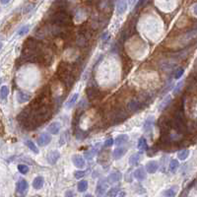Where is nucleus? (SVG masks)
Here are the masks:
<instances>
[{
  "instance_id": "44",
  "label": "nucleus",
  "mask_w": 197,
  "mask_h": 197,
  "mask_svg": "<svg viewBox=\"0 0 197 197\" xmlns=\"http://www.w3.org/2000/svg\"><path fill=\"white\" fill-rule=\"evenodd\" d=\"M84 197H94L93 195H91V194H87V195H85Z\"/></svg>"
},
{
  "instance_id": "45",
  "label": "nucleus",
  "mask_w": 197,
  "mask_h": 197,
  "mask_svg": "<svg viewBox=\"0 0 197 197\" xmlns=\"http://www.w3.org/2000/svg\"><path fill=\"white\" fill-rule=\"evenodd\" d=\"M1 3H3V4H7V3H9V1H2Z\"/></svg>"
},
{
  "instance_id": "23",
  "label": "nucleus",
  "mask_w": 197,
  "mask_h": 197,
  "mask_svg": "<svg viewBox=\"0 0 197 197\" xmlns=\"http://www.w3.org/2000/svg\"><path fill=\"white\" fill-rule=\"evenodd\" d=\"M176 193H178V186H172L169 189L165 190L163 192V195L164 197H175Z\"/></svg>"
},
{
  "instance_id": "47",
  "label": "nucleus",
  "mask_w": 197,
  "mask_h": 197,
  "mask_svg": "<svg viewBox=\"0 0 197 197\" xmlns=\"http://www.w3.org/2000/svg\"><path fill=\"white\" fill-rule=\"evenodd\" d=\"M32 197H42V196H40V195H35V196H32Z\"/></svg>"
},
{
  "instance_id": "12",
  "label": "nucleus",
  "mask_w": 197,
  "mask_h": 197,
  "mask_svg": "<svg viewBox=\"0 0 197 197\" xmlns=\"http://www.w3.org/2000/svg\"><path fill=\"white\" fill-rule=\"evenodd\" d=\"M72 162L74 164V166L78 169H82V167H85V159L82 157L81 155H73L72 156Z\"/></svg>"
},
{
  "instance_id": "32",
  "label": "nucleus",
  "mask_w": 197,
  "mask_h": 197,
  "mask_svg": "<svg viewBox=\"0 0 197 197\" xmlns=\"http://www.w3.org/2000/svg\"><path fill=\"white\" fill-rule=\"evenodd\" d=\"M138 149L139 150H147L148 149V144H147V141L144 137H141L139 141H138Z\"/></svg>"
},
{
  "instance_id": "18",
  "label": "nucleus",
  "mask_w": 197,
  "mask_h": 197,
  "mask_svg": "<svg viewBox=\"0 0 197 197\" xmlns=\"http://www.w3.org/2000/svg\"><path fill=\"white\" fill-rule=\"evenodd\" d=\"M159 169V164L156 161H150L146 164V172L149 173H155Z\"/></svg>"
},
{
  "instance_id": "1",
  "label": "nucleus",
  "mask_w": 197,
  "mask_h": 197,
  "mask_svg": "<svg viewBox=\"0 0 197 197\" xmlns=\"http://www.w3.org/2000/svg\"><path fill=\"white\" fill-rule=\"evenodd\" d=\"M76 70L78 67L76 64H70L68 62H61L57 68L58 80L64 87L71 88L76 79Z\"/></svg>"
},
{
  "instance_id": "19",
  "label": "nucleus",
  "mask_w": 197,
  "mask_h": 197,
  "mask_svg": "<svg viewBox=\"0 0 197 197\" xmlns=\"http://www.w3.org/2000/svg\"><path fill=\"white\" fill-rule=\"evenodd\" d=\"M127 152V149L124 148V147H119V148H116L113 150V157L114 160H119L120 158H122L123 156L126 154Z\"/></svg>"
},
{
  "instance_id": "25",
  "label": "nucleus",
  "mask_w": 197,
  "mask_h": 197,
  "mask_svg": "<svg viewBox=\"0 0 197 197\" xmlns=\"http://www.w3.org/2000/svg\"><path fill=\"white\" fill-rule=\"evenodd\" d=\"M170 102H172V97H170V96H167L166 98H165L163 101H162L161 104H160V107H159L160 110H167V108L169 107V105L170 104Z\"/></svg>"
},
{
  "instance_id": "17",
  "label": "nucleus",
  "mask_w": 197,
  "mask_h": 197,
  "mask_svg": "<svg viewBox=\"0 0 197 197\" xmlns=\"http://www.w3.org/2000/svg\"><path fill=\"white\" fill-rule=\"evenodd\" d=\"M60 129H61V124H60L59 122H56V121L51 123V124H49V125L48 126V133L53 134V135L59 133Z\"/></svg>"
},
{
  "instance_id": "34",
  "label": "nucleus",
  "mask_w": 197,
  "mask_h": 197,
  "mask_svg": "<svg viewBox=\"0 0 197 197\" xmlns=\"http://www.w3.org/2000/svg\"><path fill=\"white\" fill-rule=\"evenodd\" d=\"M30 31V26L29 25H25V26H23L22 28H20L19 29V31H18V36H25L26 34L28 33V32Z\"/></svg>"
},
{
  "instance_id": "15",
  "label": "nucleus",
  "mask_w": 197,
  "mask_h": 197,
  "mask_svg": "<svg viewBox=\"0 0 197 197\" xmlns=\"http://www.w3.org/2000/svg\"><path fill=\"white\" fill-rule=\"evenodd\" d=\"M122 65H123V76H126V74H128L130 69L132 68V62L129 59L128 56L122 57Z\"/></svg>"
},
{
  "instance_id": "29",
  "label": "nucleus",
  "mask_w": 197,
  "mask_h": 197,
  "mask_svg": "<svg viewBox=\"0 0 197 197\" xmlns=\"http://www.w3.org/2000/svg\"><path fill=\"white\" fill-rule=\"evenodd\" d=\"M178 167H179V163H178V160H175V159H172V160L170 162V170L172 173H175L176 170H178Z\"/></svg>"
},
{
  "instance_id": "24",
  "label": "nucleus",
  "mask_w": 197,
  "mask_h": 197,
  "mask_svg": "<svg viewBox=\"0 0 197 197\" xmlns=\"http://www.w3.org/2000/svg\"><path fill=\"white\" fill-rule=\"evenodd\" d=\"M78 97H79V95H78V93H75L74 95H72L71 96V98H70L68 101L66 102V105H65V107L68 108H71L73 105H74L75 104H76V102H77V100H78Z\"/></svg>"
},
{
  "instance_id": "27",
  "label": "nucleus",
  "mask_w": 197,
  "mask_h": 197,
  "mask_svg": "<svg viewBox=\"0 0 197 197\" xmlns=\"http://www.w3.org/2000/svg\"><path fill=\"white\" fill-rule=\"evenodd\" d=\"M25 144L27 145V147L31 150V151H33L35 153V154H39V149H38L36 144H35L32 140H26Z\"/></svg>"
},
{
  "instance_id": "37",
  "label": "nucleus",
  "mask_w": 197,
  "mask_h": 197,
  "mask_svg": "<svg viewBox=\"0 0 197 197\" xmlns=\"http://www.w3.org/2000/svg\"><path fill=\"white\" fill-rule=\"evenodd\" d=\"M184 73V69L182 68V67H179L175 70V79H179L182 76V74Z\"/></svg>"
},
{
  "instance_id": "11",
  "label": "nucleus",
  "mask_w": 197,
  "mask_h": 197,
  "mask_svg": "<svg viewBox=\"0 0 197 197\" xmlns=\"http://www.w3.org/2000/svg\"><path fill=\"white\" fill-rule=\"evenodd\" d=\"M154 123H155L154 116H149L148 118L145 120V122H144V124H143V130L145 131V133L150 134V132H152Z\"/></svg>"
},
{
  "instance_id": "20",
  "label": "nucleus",
  "mask_w": 197,
  "mask_h": 197,
  "mask_svg": "<svg viewBox=\"0 0 197 197\" xmlns=\"http://www.w3.org/2000/svg\"><path fill=\"white\" fill-rule=\"evenodd\" d=\"M128 140H129L128 135L120 134V135H118V136L115 138V139L113 140V144H115V145H117V146H120V145H123V144L127 143Z\"/></svg>"
},
{
  "instance_id": "7",
  "label": "nucleus",
  "mask_w": 197,
  "mask_h": 197,
  "mask_svg": "<svg viewBox=\"0 0 197 197\" xmlns=\"http://www.w3.org/2000/svg\"><path fill=\"white\" fill-rule=\"evenodd\" d=\"M29 184L28 181L24 178H20L16 183V192L19 194L20 197H23L28 192Z\"/></svg>"
},
{
  "instance_id": "41",
  "label": "nucleus",
  "mask_w": 197,
  "mask_h": 197,
  "mask_svg": "<svg viewBox=\"0 0 197 197\" xmlns=\"http://www.w3.org/2000/svg\"><path fill=\"white\" fill-rule=\"evenodd\" d=\"M182 86H183V82H179V83L175 87V89H173V93H175V94H178V93L179 92V91H180V89L182 88Z\"/></svg>"
},
{
  "instance_id": "5",
  "label": "nucleus",
  "mask_w": 197,
  "mask_h": 197,
  "mask_svg": "<svg viewBox=\"0 0 197 197\" xmlns=\"http://www.w3.org/2000/svg\"><path fill=\"white\" fill-rule=\"evenodd\" d=\"M86 95L87 98L90 102L96 101V100L101 99L102 97V92L100 91L96 86H89L86 89Z\"/></svg>"
},
{
  "instance_id": "22",
  "label": "nucleus",
  "mask_w": 197,
  "mask_h": 197,
  "mask_svg": "<svg viewBox=\"0 0 197 197\" xmlns=\"http://www.w3.org/2000/svg\"><path fill=\"white\" fill-rule=\"evenodd\" d=\"M116 10H117V13H118L119 15L123 14L126 10H127V2H126V1H119V2H117Z\"/></svg>"
},
{
  "instance_id": "14",
  "label": "nucleus",
  "mask_w": 197,
  "mask_h": 197,
  "mask_svg": "<svg viewBox=\"0 0 197 197\" xmlns=\"http://www.w3.org/2000/svg\"><path fill=\"white\" fill-rule=\"evenodd\" d=\"M133 176L137 179V180H140V181H141V180H144V179H146V178H147V172H146L145 169L141 167H138L137 170H134Z\"/></svg>"
},
{
  "instance_id": "13",
  "label": "nucleus",
  "mask_w": 197,
  "mask_h": 197,
  "mask_svg": "<svg viewBox=\"0 0 197 197\" xmlns=\"http://www.w3.org/2000/svg\"><path fill=\"white\" fill-rule=\"evenodd\" d=\"M32 96L31 94H29L27 92H23V91H19L17 93V101H18L20 104H23V102H27L29 101H31Z\"/></svg>"
},
{
  "instance_id": "4",
  "label": "nucleus",
  "mask_w": 197,
  "mask_h": 197,
  "mask_svg": "<svg viewBox=\"0 0 197 197\" xmlns=\"http://www.w3.org/2000/svg\"><path fill=\"white\" fill-rule=\"evenodd\" d=\"M127 118H128L127 111L123 110L122 108H114L113 110H110L108 117V119L110 120L111 124H117V123L124 121Z\"/></svg>"
},
{
  "instance_id": "36",
  "label": "nucleus",
  "mask_w": 197,
  "mask_h": 197,
  "mask_svg": "<svg viewBox=\"0 0 197 197\" xmlns=\"http://www.w3.org/2000/svg\"><path fill=\"white\" fill-rule=\"evenodd\" d=\"M18 170H19L20 172L23 173V175H26V173H28L29 170H30V169H29V167L27 166V165H24V164L19 165V166H18Z\"/></svg>"
},
{
  "instance_id": "31",
  "label": "nucleus",
  "mask_w": 197,
  "mask_h": 197,
  "mask_svg": "<svg viewBox=\"0 0 197 197\" xmlns=\"http://www.w3.org/2000/svg\"><path fill=\"white\" fill-rule=\"evenodd\" d=\"M8 94H9V89L7 86H2L0 88V100H6Z\"/></svg>"
},
{
  "instance_id": "46",
  "label": "nucleus",
  "mask_w": 197,
  "mask_h": 197,
  "mask_svg": "<svg viewBox=\"0 0 197 197\" xmlns=\"http://www.w3.org/2000/svg\"><path fill=\"white\" fill-rule=\"evenodd\" d=\"M1 48H2V43L0 42V49H1Z\"/></svg>"
},
{
  "instance_id": "28",
  "label": "nucleus",
  "mask_w": 197,
  "mask_h": 197,
  "mask_svg": "<svg viewBox=\"0 0 197 197\" xmlns=\"http://www.w3.org/2000/svg\"><path fill=\"white\" fill-rule=\"evenodd\" d=\"M189 156V150L187 149H182L178 153V157L180 161H185Z\"/></svg>"
},
{
  "instance_id": "3",
  "label": "nucleus",
  "mask_w": 197,
  "mask_h": 197,
  "mask_svg": "<svg viewBox=\"0 0 197 197\" xmlns=\"http://www.w3.org/2000/svg\"><path fill=\"white\" fill-rule=\"evenodd\" d=\"M33 115L35 120H36L37 123L40 126V124L48 121V119H51V117L52 115V110L49 105H43V107H40L38 110H35L33 113Z\"/></svg>"
},
{
  "instance_id": "26",
  "label": "nucleus",
  "mask_w": 197,
  "mask_h": 197,
  "mask_svg": "<svg viewBox=\"0 0 197 197\" xmlns=\"http://www.w3.org/2000/svg\"><path fill=\"white\" fill-rule=\"evenodd\" d=\"M140 156L141 154H139V153H136V154L132 155L131 157L129 158V165H130V166H136V165H138L141 158Z\"/></svg>"
},
{
  "instance_id": "16",
  "label": "nucleus",
  "mask_w": 197,
  "mask_h": 197,
  "mask_svg": "<svg viewBox=\"0 0 197 197\" xmlns=\"http://www.w3.org/2000/svg\"><path fill=\"white\" fill-rule=\"evenodd\" d=\"M122 178V173L120 172H113L108 176L107 181L108 183H115Z\"/></svg>"
},
{
  "instance_id": "30",
  "label": "nucleus",
  "mask_w": 197,
  "mask_h": 197,
  "mask_svg": "<svg viewBox=\"0 0 197 197\" xmlns=\"http://www.w3.org/2000/svg\"><path fill=\"white\" fill-rule=\"evenodd\" d=\"M77 188H78L79 192H85L88 188V181L87 180H80L78 182Z\"/></svg>"
},
{
  "instance_id": "43",
  "label": "nucleus",
  "mask_w": 197,
  "mask_h": 197,
  "mask_svg": "<svg viewBox=\"0 0 197 197\" xmlns=\"http://www.w3.org/2000/svg\"><path fill=\"white\" fill-rule=\"evenodd\" d=\"M3 134H4V125L2 121H0V136H2Z\"/></svg>"
},
{
  "instance_id": "8",
  "label": "nucleus",
  "mask_w": 197,
  "mask_h": 197,
  "mask_svg": "<svg viewBox=\"0 0 197 197\" xmlns=\"http://www.w3.org/2000/svg\"><path fill=\"white\" fill-rule=\"evenodd\" d=\"M126 108H127V110L129 111L134 113V111H138V110H140L142 108H144V105L142 104V102H140L139 101H138L137 99H133V100H131V101H129L127 102Z\"/></svg>"
},
{
  "instance_id": "2",
  "label": "nucleus",
  "mask_w": 197,
  "mask_h": 197,
  "mask_svg": "<svg viewBox=\"0 0 197 197\" xmlns=\"http://www.w3.org/2000/svg\"><path fill=\"white\" fill-rule=\"evenodd\" d=\"M49 22L51 24H53L55 27L68 28L72 25V18L65 11L59 10L49 17Z\"/></svg>"
},
{
  "instance_id": "39",
  "label": "nucleus",
  "mask_w": 197,
  "mask_h": 197,
  "mask_svg": "<svg viewBox=\"0 0 197 197\" xmlns=\"http://www.w3.org/2000/svg\"><path fill=\"white\" fill-rule=\"evenodd\" d=\"M67 136H68V132H64V133L61 135V138H60V145H63V144L66 143V140H67Z\"/></svg>"
},
{
  "instance_id": "10",
  "label": "nucleus",
  "mask_w": 197,
  "mask_h": 197,
  "mask_svg": "<svg viewBox=\"0 0 197 197\" xmlns=\"http://www.w3.org/2000/svg\"><path fill=\"white\" fill-rule=\"evenodd\" d=\"M51 135L48 133H42L38 137V144L40 147H45L46 145H48L49 143L51 142Z\"/></svg>"
},
{
  "instance_id": "21",
  "label": "nucleus",
  "mask_w": 197,
  "mask_h": 197,
  "mask_svg": "<svg viewBox=\"0 0 197 197\" xmlns=\"http://www.w3.org/2000/svg\"><path fill=\"white\" fill-rule=\"evenodd\" d=\"M43 183H45V179H43V176H37L35 178V179L33 180V187L35 189H40L43 186Z\"/></svg>"
},
{
  "instance_id": "40",
  "label": "nucleus",
  "mask_w": 197,
  "mask_h": 197,
  "mask_svg": "<svg viewBox=\"0 0 197 197\" xmlns=\"http://www.w3.org/2000/svg\"><path fill=\"white\" fill-rule=\"evenodd\" d=\"M113 145V138H108L107 140L105 141V147L108 148V147H111Z\"/></svg>"
},
{
  "instance_id": "35",
  "label": "nucleus",
  "mask_w": 197,
  "mask_h": 197,
  "mask_svg": "<svg viewBox=\"0 0 197 197\" xmlns=\"http://www.w3.org/2000/svg\"><path fill=\"white\" fill-rule=\"evenodd\" d=\"M118 191H119V187H118V186L113 187V188H111V189L107 193V197H115V196L117 195V193H118Z\"/></svg>"
},
{
  "instance_id": "6",
  "label": "nucleus",
  "mask_w": 197,
  "mask_h": 197,
  "mask_svg": "<svg viewBox=\"0 0 197 197\" xmlns=\"http://www.w3.org/2000/svg\"><path fill=\"white\" fill-rule=\"evenodd\" d=\"M108 187V183L107 181V178H102L98 181V184H97L96 187V194L98 197H104V195L107 193Z\"/></svg>"
},
{
  "instance_id": "38",
  "label": "nucleus",
  "mask_w": 197,
  "mask_h": 197,
  "mask_svg": "<svg viewBox=\"0 0 197 197\" xmlns=\"http://www.w3.org/2000/svg\"><path fill=\"white\" fill-rule=\"evenodd\" d=\"M85 175H86V172H85V170H76V172H74V176L78 179L84 178Z\"/></svg>"
},
{
  "instance_id": "9",
  "label": "nucleus",
  "mask_w": 197,
  "mask_h": 197,
  "mask_svg": "<svg viewBox=\"0 0 197 197\" xmlns=\"http://www.w3.org/2000/svg\"><path fill=\"white\" fill-rule=\"evenodd\" d=\"M60 158V153L59 151H57V150H53V151L49 152L48 156H46V161L48 162L49 165H51V166H53L57 163V161L59 160Z\"/></svg>"
},
{
  "instance_id": "42",
  "label": "nucleus",
  "mask_w": 197,
  "mask_h": 197,
  "mask_svg": "<svg viewBox=\"0 0 197 197\" xmlns=\"http://www.w3.org/2000/svg\"><path fill=\"white\" fill-rule=\"evenodd\" d=\"M64 197H74V193H73L71 190H68V191H66L65 192Z\"/></svg>"
},
{
  "instance_id": "33",
  "label": "nucleus",
  "mask_w": 197,
  "mask_h": 197,
  "mask_svg": "<svg viewBox=\"0 0 197 197\" xmlns=\"http://www.w3.org/2000/svg\"><path fill=\"white\" fill-rule=\"evenodd\" d=\"M74 134H75L76 138H77V139H79V140L84 139V138L87 136V132H85V131H83V130H81L80 128L77 129V130H75V133H74Z\"/></svg>"
}]
</instances>
